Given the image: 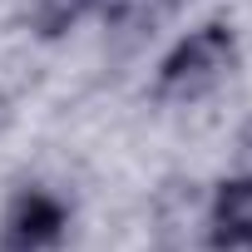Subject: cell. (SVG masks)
I'll list each match as a JSON object with an SVG mask.
<instances>
[{
    "instance_id": "obj_3",
    "label": "cell",
    "mask_w": 252,
    "mask_h": 252,
    "mask_svg": "<svg viewBox=\"0 0 252 252\" xmlns=\"http://www.w3.org/2000/svg\"><path fill=\"white\" fill-rule=\"evenodd\" d=\"M203 242L208 252H242L252 247V173L222 178L203 213Z\"/></svg>"
},
{
    "instance_id": "obj_2",
    "label": "cell",
    "mask_w": 252,
    "mask_h": 252,
    "mask_svg": "<svg viewBox=\"0 0 252 252\" xmlns=\"http://www.w3.org/2000/svg\"><path fill=\"white\" fill-rule=\"evenodd\" d=\"M69 237V203L50 188H20L0 213V252H60Z\"/></svg>"
},
{
    "instance_id": "obj_6",
    "label": "cell",
    "mask_w": 252,
    "mask_h": 252,
    "mask_svg": "<svg viewBox=\"0 0 252 252\" xmlns=\"http://www.w3.org/2000/svg\"><path fill=\"white\" fill-rule=\"evenodd\" d=\"M247 252H252V247H247Z\"/></svg>"
},
{
    "instance_id": "obj_1",
    "label": "cell",
    "mask_w": 252,
    "mask_h": 252,
    "mask_svg": "<svg viewBox=\"0 0 252 252\" xmlns=\"http://www.w3.org/2000/svg\"><path fill=\"white\" fill-rule=\"evenodd\" d=\"M232 69H237V30L227 20H208V25L188 30L183 40H173V50L154 69L149 94L158 104H193V99L213 94L222 79H232Z\"/></svg>"
},
{
    "instance_id": "obj_4",
    "label": "cell",
    "mask_w": 252,
    "mask_h": 252,
    "mask_svg": "<svg viewBox=\"0 0 252 252\" xmlns=\"http://www.w3.org/2000/svg\"><path fill=\"white\" fill-rule=\"evenodd\" d=\"M178 5H188V0H104L99 15H104L109 30H134V35H144V30H154L163 15H173Z\"/></svg>"
},
{
    "instance_id": "obj_5",
    "label": "cell",
    "mask_w": 252,
    "mask_h": 252,
    "mask_svg": "<svg viewBox=\"0 0 252 252\" xmlns=\"http://www.w3.org/2000/svg\"><path fill=\"white\" fill-rule=\"evenodd\" d=\"M99 5H104V0H40L35 15H30V25H35L40 40H60V35L74 30L84 15H99Z\"/></svg>"
}]
</instances>
